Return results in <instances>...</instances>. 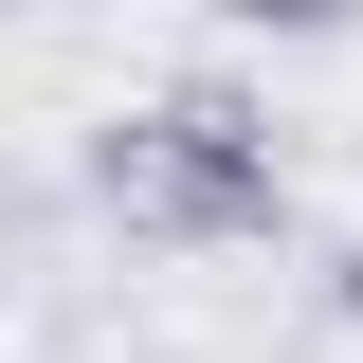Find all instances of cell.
Here are the masks:
<instances>
[{"instance_id": "cell-4", "label": "cell", "mask_w": 363, "mask_h": 363, "mask_svg": "<svg viewBox=\"0 0 363 363\" xmlns=\"http://www.w3.org/2000/svg\"><path fill=\"white\" fill-rule=\"evenodd\" d=\"M0 18H73V0H0Z\"/></svg>"}, {"instance_id": "cell-3", "label": "cell", "mask_w": 363, "mask_h": 363, "mask_svg": "<svg viewBox=\"0 0 363 363\" xmlns=\"http://www.w3.org/2000/svg\"><path fill=\"white\" fill-rule=\"evenodd\" d=\"M327 309H345V327H363V236H345V255H327Z\"/></svg>"}, {"instance_id": "cell-2", "label": "cell", "mask_w": 363, "mask_h": 363, "mask_svg": "<svg viewBox=\"0 0 363 363\" xmlns=\"http://www.w3.org/2000/svg\"><path fill=\"white\" fill-rule=\"evenodd\" d=\"M200 18H218V37H345L363 0H200Z\"/></svg>"}, {"instance_id": "cell-1", "label": "cell", "mask_w": 363, "mask_h": 363, "mask_svg": "<svg viewBox=\"0 0 363 363\" xmlns=\"http://www.w3.org/2000/svg\"><path fill=\"white\" fill-rule=\"evenodd\" d=\"M73 182H91V218L145 236V255H255V236L291 218V145H272V109L236 73H182V91H145V109H109Z\"/></svg>"}]
</instances>
